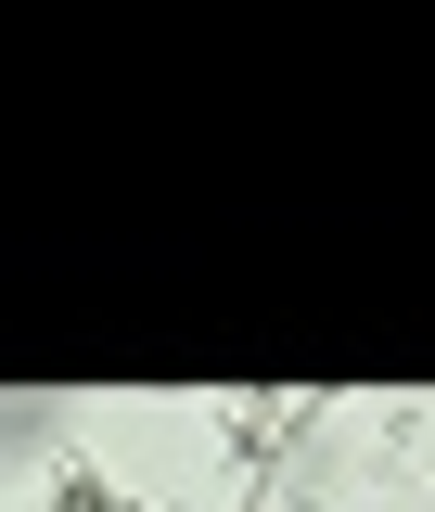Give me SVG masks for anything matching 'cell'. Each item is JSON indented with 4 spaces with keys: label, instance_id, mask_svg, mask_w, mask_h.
Masks as SVG:
<instances>
[{
    "label": "cell",
    "instance_id": "1",
    "mask_svg": "<svg viewBox=\"0 0 435 512\" xmlns=\"http://www.w3.org/2000/svg\"><path fill=\"white\" fill-rule=\"evenodd\" d=\"M52 512H154V500H128V487H103V474H64Z\"/></svg>",
    "mask_w": 435,
    "mask_h": 512
}]
</instances>
